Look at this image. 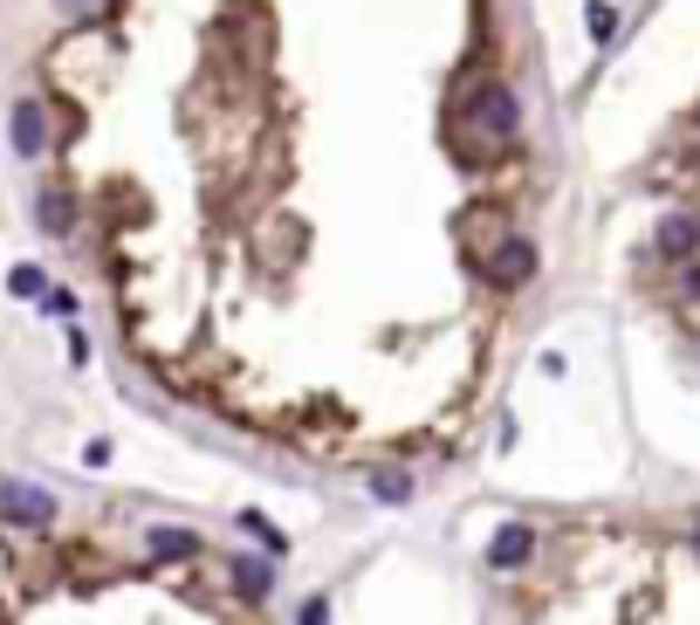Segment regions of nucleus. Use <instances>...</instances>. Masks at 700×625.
Wrapping results in <instances>:
<instances>
[{
  "label": "nucleus",
  "instance_id": "nucleus-1",
  "mask_svg": "<svg viewBox=\"0 0 700 625\" xmlns=\"http://www.w3.org/2000/svg\"><path fill=\"white\" fill-rule=\"evenodd\" d=\"M467 125H481L487 138H515V131H522V103H515V90H509V83H481V90L467 97Z\"/></svg>",
  "mask_w": 700,
  "mask_h": 625
},
{
  "label": "nucleus",
  "instance_id": "nucleus-2",
  "mask_svg": "<svg viewBox=\"0 0 700 625\" xmlns=\"http://www.w3.org/2000/svg\"><path fill=\"white\" fill-rule=\"evenodd\" d=\"M0 523L14 529H56V495L34 482H0Z\"/></svg>",
  "mask_w": 700,
  "mask_h": 625
},
{
  "label": "nucleus",
  "instance_id": "nucleus-3",
  "mask_svg": "<svg viewBox=\"0 0 700 625\" xmlns=\"http://www.w3.org/2000/svg\"><path fill=\"white\" fill-rule=\"evenodd\" d=\"M487 276L502 282V289H529L535 282V241H522V234H502L487 255Z\"/></svg>",
  "mask_w": 700,
  "mask_h": 625
},
{
  "label": "nucleus",
  "instance_id": "nucleus-4",
  "mask_svg": "<svg viewBox=\"0 0 700 625\" xmlns=\"http://www.w3.org/2000/svg\"><path fill=\"white\" fill-rule=\"evenodd\" d=\"M535 543H543V536H535L529 523H502L487 536V571H522L535 557Z\"/></svg>",
  "mask_w": 700,
  "mask_h": 625
},
{
  "label": "nucleus",
  "instance_id": "nucleus-5",
  "mask_svg": "<svg viewBox=\"0 0 700 625\" xmlns=\"http://www.w3.org/2000/svg\"><path fill=\"white\" fill-rule=\"evenodd\" d=\"M8 138H14V151H21V159H41V151H49V110H41L34 97H28V103H14V117H8Z\"/></svg>",
  "mask_w": 700,
  "mask_h": 625
},
{
  "label": "nucleus",
  "instance_id": "nucleus-6",
  "mask_svg": "<svg viewBox=\"0 0 700 625\" xmlns=\"http://www.w3.org/2000/svg\"><path fill=\"white\" fill-rule=\"evenodd\" d=\"M652 248H659V255H667V261L693 255V248H700V220H693V214H673V220H659V234H652Z\"/></svg>",
  "mask_w": 700,
  "mask_h": 625
},
{
  "label": "nucleus",
  "instance_id": "nucleus-7",
  "mask_svg": "<svg viewBox=\"0 0 700 625\" xmlns=\"http://www.w3.org/2000/svg\"><path fill=\"white\" fill-rule=\"evenodd\" d=\"M34 214H41L34 227H41V234H56V241L76 227V200H69V192H56V186H41V192H34Z\"/></svg>",
  "mask_w": 700,
  "mask_h": 625
},
{
  "label": "nucleus",
  "instance_id": "nucleus-8",
  "mask_svg": "<svg viewBox=\"0 0 700 625\" xmlns=\"http://www.w3.org/2000/svg\"><path fill=\"white\" fill-rule=\"evenodd\" d=\"M227 571L240 584V598H268L275 592V564H262V557H227Z\"/></svg>",
  "mask_w": 700,
  "mask_h": 625
},
{
  "label": "nucleus",
  "instance_id": "nucleus-9",
  "mask_svg": "<svg viewBox=\"0 0 700 625\" xmlns=\"http://www.w3.org/2000/svg\"><path fill=\"white\" fill-rule=\"evenodd\" d=\"M145 543H151V557H172V564H179V557H199V536H193V529H179V523H172V529L158 523Z\"/></svg>",
  "mask_w": 700,
  "mask_h": 625
},
{
  "label": "nucleus",
  "instance_id": "nucleus-10",
  "mask_svg": "<svg viewBox=\"0 0 700 625\" xmlns=\"http://www.w3.org/2000/svg\"><path fill=\"white\" fill-rule=\"evenodd\" d=\"M371 502L405 509V502H412V475H405V467H378V475H371Z\"/></svg>",
  "mask_w": 700,
  "mask_h": 625
},
{
  "label": "nucleus",
  "instance_id": "nucleus-11",
  "mask_svg": "<svg viewBox=\"0 0 700 625\" xmlns=\"http://www.w3.org/2000/svg\"><path fill=\"white\" fill-rule=\"evenodd\" d=\"M240 529H247V536H255L262 550H268V564H282V557H288V536H282V529H275L262 509H240Z\"/></svg>",
  "mask_w": 700,
  "mask_h": 625
},
{
  "label": "nucleus",
  "instance_id": "nucleus-12",
  "mask_svg": "<svg viewBox=\"0 0 700 625\" xmlns=\"http://www.w3.org/2000/svg\"><path fill=\"white\" fill-rule=\"evenodd\" d=\"M8 289H14V296H28V302H41V296H49V268H34V261H21V268H14V276H8Z\"/></svg>",
  "mask_w": 700,
  "mask_h": 625
},
{
  "label": "nucleus",
  "instance_id": "nucleus-13",
  "mask_svg": "<svg viewBox=\"0 0 700 625\" xmlns=\"http://www.w3.org/2000/svg\"><path fill=\"white\" fill-rule=\"evenodd\" d=\"M584 28H591V42H611V34H618V8H611V0H591Z\"/></svg>",
  "mask_w": 700,
  "mask_h": 625
},
{
  "label": "nucleus",
  "instance_id": "nucleus-14",
  "mask_svg": "<svg viewBox=\"0 0 700 625\" xmlns=\"http://www.w3.org/2000/svg\"><path fill=\"white\" fill-rule=\"evenodd\" d=\"M41 309H49V317H76V296L69 289H49V296H41Z\"/></svg>",
  "mask_w": 700,
  "mask_h": 625
},
{
  "label": "nucleus",
  "instance_id": "nucleus-15",
  "mask_svg": "<svg viewBox=\"0 0 700 625\" xmlns=\"http://www.w3.org/2000/svg\"><path fill=\"white\" fill-rule=\"evenodd\" d=\"M296 625H329V598H303V612H296Z\"/></svg>",
  "mask_w": 700,
  "mask_h": 625
},
{
  "label": "nucleus",
  "instance_id": "nucleus-16",
  "mask_svg": "<svg viewBox=\"0 0 700 625\" xmlns=\"http://www.w3.org/2000/svg\"><path fill=\"white\" fill-rule=\"evenodd\" d=\"M680 289H687V296H700V268H687V282H680Z\"/></svg>",
  "mask_w": 700,
  "mask_h": 625
},
{
  "label": "nucleus",
  "instance_id": "nucleus-17",
  "mask_svg": "<svg viewBox=\"0 0 700 625\" xmlns=\"http://www.w3.org/2000/svg\"><path fill=\"white\" fill-rule=\"evenodd\" d=\"M693 550H700V523H693Z\"/></svg>",
  "mask_w": 700,
  "mask_h": 625
}]
</instances>
